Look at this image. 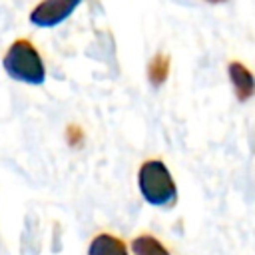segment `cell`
<instances>
[{
    "mask_svg": "<svg viewBox=\"0 0 255 255\" xmlns=\"http://www.w3.org/2000/svg\"><path fill=\"white\" fill-rule=\"evenodd\" d=\"M205 2H209V4H221V2H225V0H205Z\"/></svg>",
    "mask_w": 255,
    "mask_h": 255,
    "instance_id": "obj_8",
    "label": "cell"
},
{
    "mask_svg": "<svg viewBox=\"0 0 255 255\" xmlns=\"http://www.w3.org/2000/svg\"><path fill=\"white\" fill-rule=\"evenodd\" d=\"M169 64H171V60L165 52H155L151 56V60L147 62L145 72H147V80L153 88H159V86L165 84V80L169 76Z\"/></svg>",
    "mask_w": 255,
    "mask_h": 255,
    "instance_id": "obj_6",
    "label": "cell"
},
{
    "mask_svg": "<svg viewBox=\"0 0 255 255\" xmlns=\"http://www.w3.org/2000/svg\"><path fill=\"white\" fill-rule=\"evenodd\" d=\"M88 255H128V247L118 235L98 233L90 241Z\"/></svg>",
    "mask_w": 255,
    "mask_h": 255,
    "instance_id": "obj_5",
    "label": "cell"
},
{
    "mask_svg": "<svg viewBox=\"0 0 255 255\" xmlns=\"http://www.w3.org/2000/svg\"><path fill=\"white\" fill-rule=\"evenodd\" d=\"M141 197L155 207H169L177 199V185L161 159H145L137 169Z\"/></svg>",
    "mask_w": 255,
    "mask_h": 255,
    "instance_id": "obj_1",
    "label": "cell"
},
{
    "mask_svg": "<svg viewBox=\"0 0 255 255\" xmlns=\"http://www.w3.org/2000/svg\"><path fill=\"white\" fill-rule=\"evenodd\" d=\"M2 66L6 74L16 82L38 86L46 80V68L42 56L38 54L36 46L26 38H18L8 46Z\"/></svg>",
    "mask_w": 255,
    "mask_h": 255,
    "instance_id": "obj_2",
    "label": "cell"
},
{
    "mask_svg": "<svg viewBox=\"0 0 255 255\" xmlns=\"http://www.w3.org/2000/svg\"><path fill=\"white\" fill-rule=\"evenodd\" d=\"M227 76H229V82H231L237 102L245 104L255 96V76L243 62L231 60L227 64Z\"/></svg>",
    "mask_w": 255,
    "mask_h": 255,
    "instance_id": "obj_4",
    "label": "cell"
},
{
    "mask_svg": "<svg viewBox=\"0 0 255 255\" xmlns=\"http://www.w3.org/2000/svg\"><path fill=\"white\" fill-rule=\"evenodd\" d=\"M131 251H133V255H171L167 251V247L149 233H141V235L133 237Z\"/></svg>",
    "mask_w": 255,
    "mask_h": 255,
    "instance_id": "obj_7",
    "label": "cell"
},
{
    "mask_svg": "<svg viewBox=\"0 0 255 255\" xmlns=\"http://www.w3.org/2000/svg\"><path fill=\"white\" fill-rule=\"evenodd\" d=\"M80 4L82 0H42L30 12V22L40 28H54L72 16Z\"/></svg>",
    "mask_w": 255,
    "mask_h": 255,
    "instance_id": "obj_3",
    "label": "cell"
}]
</instances>
